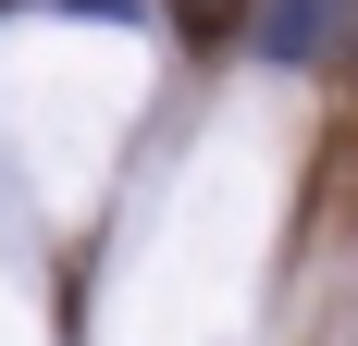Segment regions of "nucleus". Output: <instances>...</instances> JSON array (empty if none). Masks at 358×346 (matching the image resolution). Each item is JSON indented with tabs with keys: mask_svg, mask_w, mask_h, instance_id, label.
Returning <instances> with one entry per match:
<instances>
[{
	"mask_svg": "<svg viewBox=\"0 0 358 346\" xmlns=\"http://www.w3.org/2000/svg\"><path fill=\"white\" fill-rule=\"evenodd\" d=\"M346 25H358V0H259V62H285V74H322L334 50H346Z\"/></svg>",
	"mask_w": 358,
	"mask_h": 346,
	"instance_id": "obj_1",
	"label": "nucleus"
}]
</instances>
